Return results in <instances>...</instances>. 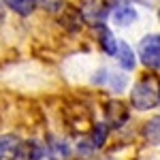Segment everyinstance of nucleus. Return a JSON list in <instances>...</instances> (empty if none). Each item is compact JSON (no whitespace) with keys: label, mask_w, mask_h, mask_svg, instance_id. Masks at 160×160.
Wrapping results in <instances>:
<instances>
[{"label":"nucleus","mask_w":160,"mask_h":160,"mask_svg":"<svg viewBox=\"0 0 160 160\" xmlns=\"http://www.w3.org/2000/svg\"><path fill=\"white\" fill-rule=\"evenodd\" d=\"M98 34H100V45H102L105 53L115 56L118 53V41L113 38V34H111L107 28H102V26H98Z\"/></svg>","instance_id":"nucleus-13"},{"label":"nucleus","mask_w":160,"mask_h":160,"mask_svg":"<svg viewBox=\"0 0 160 160\" xmlns=\"http://www.w3.org/2000/svg\"><path fill=\"white\" fill-rule=\"evenodd\" d=\"M139 58L148 68H160V34H148L139 43Z\"/></svg>","instance_id":"nucleus-2"},{"label":"nucleus","mask_w":160,"mask_h":160,"mask_svg":"<svg viewBox=\"0 0 160 160\" xmlns=\"http://www.w3.org/2000/svg\"><path fill=\"white\" fill-rule=\"evenodd\" d=\"M94 149H96V148H94L92 143H88V141H81V143H79V148H77V152H79L81 156H90Z\"/></svg>","instance_id":"nucleus-16"},{"label":"nucleus","mask_w":160,"mask_h":160,"mask_svg":"<svg viewBox=\"0 0 160 160\" xmlns=\"http://www.w3.org/2000/svg\"><path fill=\"white\" fill-rule=\"evenodd\" d=\"M4 4L11 9V11L19 13V15H30V13H34L37 9V0H4Z\"/></svg>","instance_id":"nucleus-11"},{"label":"nucleus","mask_w":160,"mask_h":160,"mask_svg":"<svg viewBox=\"0 0 160 160\" xmlns=\"http://www.w3.org/2000/svg\"><path fill=\"white\" fill-rule=\"evenodd\" d=\"M143 137L148 139L149 143H154V145L160 143V115H154V118L143 126Z\"/></svg>","instance_id":"nucleus-10"},{"label":"nucleus","mask_w":160,"mask_h":160,"mask_svg":"<svg viewBox=\"0 0 160 160\" xmlns=\"http://www.w3.org/2000/svg\"><path fill=\"white\" fill-rule=\"evenodd\" d=\"M115 56H118V60L122 64V68H126V71L135 68V53H132V49L126 43H118V53Z\"/></svg>","instance_id":"nucleus-12"},{"label":"nucleus","mask_w":160,"mask_h":160,"mask_svg":"<svg viewBox=\"0 0 160 160\" xmlns=\"http://www.w3.org/2000/svg\"><path fill=\"white\" fill-rule=\"evenodd\" d=\"M66 158H68V148H66V143L60 141V139H51L49 145L43 148L41 160H66Z\"/></svg>","instance_id":"nucleus-6"},{"label":"nucleus","mask_w":160,"mask_h":160,"mask_svg":"<svg viewBox=\"0 0 160 160\" xmlns=\"http://www.w3.org/2000/svg\"><path fill=\"white\" fill-rule=\"evenodd\" d=\"M0 7H2V0H0Z\"/></svg>","instance_id":"nucleus-17"},{"label":"nucleus","mask_w":160,"mask_h":160,"mask_svg":"<svg viewBox=\"0 0 160 160\" xmlns=\"http://www.w3.org/2000/svg\"><path fill=\"white\" fill-rule=\"evenodd\" d=\"M107 115H109V122H113V126H122L128 120V109L120 100H111L107 105Z\"/></svg>","instance_id":"nucleus-8"},{"label":"nucleus","mask_w":160,"mask_h":160,"mask_svg":"<svg viewBox=\"0 0 160 160\" xmlns=\"http://www.w3.org/2000/svg\"><path fill=\"white\" fill-rule=\"evenodd\" d=\"M41 156H43V148L37 145L34 141H26V143L17 145L13 160H41Z\"/></svg>","instance_id":"nucleus-7"},{"label":"nucleus","mask_w":160,"mask_h":160,"mask_svg":"<svg viewBox=\"0 0 160 160\" xmlns=\"http://www.w3.org/2000/svg\"><path fill=\"white\" fill-rule=\"evenodd\" d=\"M17 145H19V141L15 135H0V160L15 158Z\"/></svg>","instance_id":"nucleus-9"},{"label":"nucleus","mask_w":160,"mask_h":160,"mask_svg":"<svg viewBox=\"0 0 160 160\" xmlns=\"http://www.w3.org/2000/svg\"><path fill=\"white\" fill-rule=\"evenodd\" d=\"M107 135H109V126L107 124H96V128H94V135H92V145L98 149L105 145V141H107Z\"/></svg>","instance_id":"nucleus-14"},{"label":"nucleus","mask_w":160,"mask_h":160,"mask_svg":"<svg viewBox=\"0 0 160 160\" xmlns=\"http://www.w3.org/2000/svg\"><path fill=\"white\" fill-rule=\"evenodd\" d=\"M126 75L122 73H111L107 68H102L98 73L94 75V83H107V86L113 90V92H122L124 88H126Z\"/></svg>","instance_id":"nucleus-5"},{"label":"nucleus","mask_w":160,"mask_h":160,"mask_svg":"<svg viewBox=\"0 0 160 160\" xmlns=\"http://www.w3.org/2000/svg\"><path fill=\"white\" fill-rule=\"evenodd\" d=\"M79 15H81L90 26H100L107 19L109 11H107V7H105L100 0H81Z\"/></svg>","instance_id":"nucleus-3"},{"label":"nucleus","mask_w":160,"mask_h":160,"mask_svg":"<svg viewBox=\"0 0 160 160\" xmlns=\"http://www.w3.org/2000/svg\"><path fill=\"white\" fill-rule=\"evenodd\" d=\"M37 4H41L45 11H49V13H58L62 7V0H37Z\"/></svg>","instance_id":"nucleus-15"},{"label":"nucleus","mask_w":160,"mask_h":160,"mask_svg":"<svg viewBox=\"0 0 160 160\" xmlns=\"http://www.w3.org/2000/svg\"><path fill=\"white\" fill-rule=\"evenodd\" d=\"M130 102H132V107L139 109V111L154 109V107L160 102V90H158L156 79H154V77H145V79H141V81L132 88Z\"/></svg>","instance_id":"nucleus-1"},{"label":"nucleus","mask_w":160,"mask_h":160,"mask_svg":"<svg viewBox=\"0 0 160 160\" xmlns=\"http://www.w3.org/2000/svg\"><path fill=\"white\" fill-rule=\"evenodd\" d=\"M111 17H113V24L115 26H130L137 22V11L124 0H118L111 9Z\"/></svg>","instance_id":"nucleus-4"}]
</instances>
